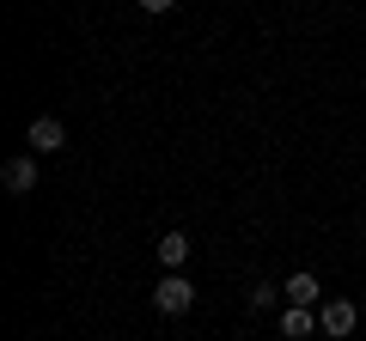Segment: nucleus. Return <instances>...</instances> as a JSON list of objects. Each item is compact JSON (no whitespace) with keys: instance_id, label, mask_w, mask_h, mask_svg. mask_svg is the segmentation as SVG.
<instances>
[{"instance_id":"1","label":"nucleus","mask_w":366,"mask_h":341,"mask_svg":"<svg viewBox=\"0 0 366 341\" xmlns=\"http://www.w3.org/2000/svg\"><path fill=\"white\" fill-rule=\"evenodd\" d=\"M354 323H360V311H354V299H324L317 305V329H324L330 341H348Z\"/></svg>"},{"instance_id":"2","label":"nucleus","mask_w":366,"mask_h":341,"mask_svg":"<svg viewBox=\"0 0 366 341\" xmlns=\"http://www.w3.org/2000/svg\"><path fill=\"white\" fill-rule=\"evenodd\" d=\"M153 305H159L165 317H183L189 305H196V287H189V275H165V280L153 287Z\"/></svg>"},{"instance_id":"3","label":"nucleus","mask_w":366,"mask_h":341,"mask_svg":"<svg viewBox=\"0 0 366 341\" xmlns=\"http://www.w3.org/2000/svg\"><path fill=\"white\" fill-rule=\"evenodd\" d=\"M25 146L31 153H61L67 146V128H61V116H31V128H25Z\"/></svg>"},{"instance_id":"4","label":"nucleus","mask_w":366,"mask_h":341,"mask_svg":"<svg viewBox=\"0 0 366 341\" xmlns=\"http://www.w3.org/2000/svg\"><path fill=\"white\" fill-rule=\"evenodd\" d=\"M0 183H6V195H31V189H37V153H19V158H6Z\"/></svg>"},{"instance_id":"5","label":"nucleus","mask_w":366,"mask_h":341,"mask_svg":"<svg viewBox=\"0 0 366 341\" xmlns=\"http://www.w3.org/2000/svg\"><path fill=\"white\" fill-rule=\"evenodd\" d=\"M281 292H287V305H312V311L324 305V287H317V275H312V268L287 275V280H281Z\"/></svg>"},{"instance_id":"6","label":"nucleus","mask_w":366,"mask_h":341,"mask_svg":"<svg viewBox=\"0 0 366 341\" xmlns=\"http://www.w3.org/2000/svg\"><path fill=\"white\" fill-rule=\"evenodd\" d=\"M189 232H165L159 238V263H165V275H183V263H189Z\"/></svg>"},{"instance_id":"7","label":"nucleus","mask_w":366,"mask_h":341,"mask_svg":"<svg viewBox=\"0 0 366 341\" xmlns=\"http://www.w3.org/2000/svg\"><path fill=\"white\" fill-rule=\"evenodd\" d=\"M312 329H317V311H312V305H287V311H281V335H287V341H305Z\"/></svg>"},{"instance_id":"8","label":"nucleus","mask_w":366,"mask_h":341,"mask_svg":"<svg viewBox=\"0 0 366 341\" xmlns=\"http://www.w3.org/2000/svg\"><path fill=\"white\" fill-rule=\"evenodd\" d=\"M274 299H287V292L274 287V280H257V287H250V305H257V311H269Z\"/></svg>"},{"instance_id":"9","label":"nucleus","mask_w":366,"mask_h":341,"mask_svg":"<svg viewBox=\"0 0 366 341\" xmlns=\"http://www.w3.org/2000/svg\"><path fill=\"white\" fill-rule=\"evenodd\" d=\"M134 6H141V13H171L177 0H134Z\"/></svg>"}]
</instances>
